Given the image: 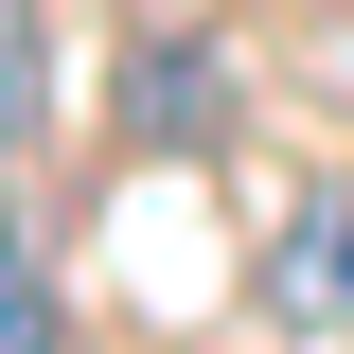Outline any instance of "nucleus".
<instances>
[{"mask_svg": "<svg viewBox=\"0 0 354 354\" xmlns=\"http://www.w3.org/2000/svg\"><path fill=\"white\" fill-rule=\"evenodd\" d=\"M266 319H283V337H354V160L283 195V230H266Z\"/></svg>", "mask_w": 354, "mask_h": 354, "instance_id": "obj_1", "label": "nucleus"}, {"mask_svg": "<svg viewBox=\"0 0 354 354\" xmlns=\"http://www.w3.org/2000/svg\"><path fill=\"white\" fill-rule=\"evenodd\" d=\"M36 124V18H18V0H0V142Z\"/></svg>", "mask_w": 354, "mask_h": 354, "instance_id": "obj_3", "label": "nucleus"}, {"mask_svg": "<svg viewBox=\"0 0 354 354\" xmlns=\"http://www.w3.org/2000/svg\"><path fill=\"white\" fill-rule=\"evenodd\" d=\"M0 354H53V266H36L18 213H0Z\"/></svg>", "mask_w": 354, "mask_h": 354, "instance_id": "obj_2", "label": "nucleus"}]
</instances>
